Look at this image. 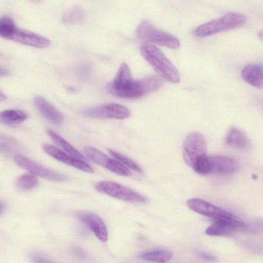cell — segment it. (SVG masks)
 <instances>
[{"instance_id": "6da1fadb", "label": "cell", "mask_w": 263, "mask_h": 263, "mask_svg": "<svg viewBox=\"0 0 263 263\" xmlns=\"http://www.w3.org/2000/svg\"><path fill=\"white\" fill-rule=\"evenodd\" d=\"M162 84V80L155 75L138 80L132 79L129 67L123 63L106 88L110 93L118 97L137 98L157 90Z\"/></svg>"}, {"instance_id": "7a4b0ae2", "label": "cell", "mask_w": 263, "mask_h": 263, "mask_svg": "<svg viewBox=\"0 0 263 263\" xmlns=\"http://www.w3.org/2000/svg\"><path fill=\"white\" fill-rule=\"evenodd\" d=\"M140 51L144 59L162 79L173 84L179 82L178 69L157 46L145 44L141 47Z\"/></svg>"}, {"instance_id": "3957f363", "label": "cell", "mask_w": 263, "mask_h": 263, "mask_svg": "<svg viewBox=\"0 0 263 263\" xmlns=\"http://www.w3.org/2000/svg\"><path fill=\"white\" fill-rule=\"evenodd\" d=\"M247 22V18L239 12H229L222 17L203 24L194 30L195 35L203 37L240 27Z\"/></svg>"}, {"instance_id": "277c9868", "label": "cell", "mask_w": 263, "mask_h": 263, "mask_svg": "<svg viewBox=\"0 0 263 263\" xmlns=\"http://www.w3.org/2000/svg\"><path fill=\"white\" fill-rule=\"evenodd\" d=\"M136 34L140 41L146 44L155 43L172 49H177L180 46L177 37L158 29L148 20H144L139 25Z\"/></svg>"}, {"instance_id": "5b68a950", "label": "cell", "mask_w": 263, "mask_h": 263, "mask_svg": "<svg viewBox=\"0 0 263 263\" xmlns=\"http://www.w3.org/2000/svg\"><path fill=\"white\" fill-rule=\"evenodd\" d=\"M186 204L192 211L211 218L214 221H226L240 228H243L246 226L245 222L235 215L203 199H190L187 200Z\"/></svg>"}, {"instance_id": "8992f818", "label": "cell", "mask_w": 263, "mask_h": 263, "mask_svg": "<svg viewBox=\"0 0 263 263\" xmlns=\"http://www.w3.org/2000/svg\"><path fill=\"white\" fill-rule=\"evenodd\" d=\"M95 188L98 192L120 200L134 203L146 202L144 196L119 183L109 181L97 182Z\"/></svg>"}, {"instance_id": "52a82bcc", "label": "cell", "mask_w": 263, "mask_h": 263, "mask_svg": "<svg viewBox=\"0 0 263 263\" xmlns=\"http://www.w3.org/2000/svg\"><path fill=\"white\" fill-rule=\"evenodd\" d=\"M182 153L185 162L192 167L196 160L206 155V144L203 136L197 132L189 134L183 144Z\"/></svg>"}, {"instance_id": "ba28073f", "label": "cell", "mask_w": 263, "mask_h": 263, "mask_svg": "<svg viewBox=\"0 0 263 263\" xmlns=\"http://www.w3.org/2000/svg\"><path fill=\"white\" fill-rule=\"evenodd\" d=\"M14 159L18 166L33 175L55 182H63L68 179L67 176L50 170L24 156L16 155Z\"/></svg>"}, {"instance_id": "9c48e42d", "label": "cell", "mask_w": 263, "mask_h": 263, "mask_svg": "<svg viewBox=\"0 0 263 263\" xmlns=\"http://www.w3.org/2000/svg\"><path fill=\"white\" fill-rule=\"evenodd\" d=\"M81 114L92 118L124 119L129 116V111L123 105L107 103L84 109Z\"/></svg>"}, {"instance_id": "30bf717a", "label": "cell", "mask_w": 263, "mask_h": 263, "mask_svg": "<svg viewBox=\"0 0 263 263\" xmlns=\"http://www.w3.org/2000/svg\"><path fill=\"white\" fill-rule=\"evenodd\" d=\"M238 168L237 162L232 158L220 155L206 156V175H227L234 173Z\"/></svg>"}, {"instance_id": "8fae6325", "label": "cell", "mask_w": 263, "mask_h": 263, "mask_svg": "<svg viewBox=\"0 0 263 263\" xmlns=\"http://www.w3.org/2000/svg\"><path fill=\"white\" fill-rule=\"evenodd\" d=\"M76 217L86 225L100 240L105 242L108 239V232L106 225L98 215L89 212H79Z\"/></svg>"}, {"instance_id": "7c38bea8", "label": "cell", "mask_w": 263, "mask_h": 263, "mask_svg": "<svg viewBox=\"0 0 263 263\" xmlns=\"http://www.w3.org/2000/svg\"><path fill=\"white\" fill-rule=\"evenodd\" d=\"M43 148L47 154L62 163L84 172L89 173L93 172V169L85 161L70 156L53 145L45 144Z\"/></svg>"}, {"instance_id": "4fadbf2b", "label": "cell", "mask_w": 263, "mask_h": 263, "mask_svg": "<svg viewBox=\"0 0 263 263\" xmlns=\"http://www.w3.org/2000/svg\"><path fill=\"white\" fill-rule=\"evenodd\" d=\"M11 40L17 43L38 48H44L50 44L47 37L33 32L17 27Z\"/></svg>"}, {"instance_id": "5bb4252c", "label": "cell", "mask_w": 263, "mask_h": 263, "mask_svg": "<svg viewBox=\"0 0 263 263\" xmlns=\"http://www.w3.org/2000/svg\"><path fill=\"white\" fill-rule=\"evenodd\" d=\"M34 102L41 115L52 124L60 125L63 123L64 117L62 114L46 99L36 96Z\"/></svg>"}, {"instance_id": "9a60e30c", "label": "cell", "mask_w": 263, "mask_h": 263, "mask_svg": "<svg viewBox=\"0 0 263 263\" xmlns=\"http://www.w3.org/2000/svg\"><path fill=\"white\" fill-rule=\"evenodd\" d=\"M242 79L252 86L262 88V66L258 64H249L245 66L241 72Z\"/></svg>"}, {"instance_id": "2e32d148", "label": "cell", "mask_w": 263, "mask_h": 263, "mask_svg": "<svg viewBox=\"0 0 263 263\" xmlns=\"http://www.w3.org/2000/svg\"><path fill=\"white\" fill-rule=\"evenodd\" d=\"M226 144L240 149H247L250 146V140L241 129L233 127L229 129L225 138Z\"/></svg>"}, {"instance_id": "e0dca14e", "label": "cell", "mask_w": 263, "mask_h": 263, "mask_svg": "<svg viewBox=\"0 0 263 263\" xmlns=\"http://www.w3.org/2000/svg\"><path fill=\"white\" fill-rule=\"evenodd\" d=\"M239 229H241L225 221H214L213 223L206 229L205 233L210 236H228Z\"/></svg>"}, {"instance_id": "ac0fdd59", "label": "cell", "mask_w": 263, "mask_h": 263, "mask_svg": "<svg viewBox=\"0 0 263 263\" xmlns=\"http://www.w3.org/2000/svg\"><path fill=\"white\" fill-rule=\"evenodd\" d=\"M28 115L20 109H8L0 112V122L7 125H16L28 118Z\"/></svg>"}, {"instance_id": "d6986e66", "label": "cell", "mask_w": 263, "mask_h": 263, "mask_svg": "<svg viewBox=\"0 0 263 263\" xmlns=\"http://www.w3.org/2000/svg\"><path fill=\"white\" fill-rule=\"evenodd\" d=\"M47 134L54 143L61 147L67 154L76 159L85 161L86 160L83 155L57 133L48 129Z\"/></svg>"}, {"instance_id": "ffe728a7", "label": "cell", "mask_w": 263, "mask_h": 263, "mask_svg": "<svg viewBox=\"0 0 263 263\" xmlns=\"http://www.w3.org/2000/svg\"><path fill=\"white\" fill-rule=\"evenodd\" d=\"M173 253L167 250H155L144 252L139 257L144 260L158 263L165 262L171 259Z\"/></svg>"}, {"instance_id": "44dd1931", "label": "cell", "mask_w": 263, "mask_h": 263, "mask_svg": "<svg viewBox=\"0 0 263 263\" xmlns=\"http://www.w3.org/2000/svg\"><path fill=\"white\" fill-rule=\"evenodd\" d=\"M85 16L83 9L80 6H74L67 10L62 16L63 22L68 25L79 24Z\"/></svg>"}, {"instance_id": "7402d4cb", "label": "cell", "mask_w": 263, "mask_h": 263, "mask_svg": "<svg viewBox=\"0 0 263 263\" xmlns=\"http://www.w3.org/2000/svg\"><path fill=\"white\" fill-rule=\"evenodd\" d=\"M17 26L9 16H5L0 18V36L11 40Z\"/></svg>"}, {"instance_id": "603a6c76", "label": "cell", "mask_w": 263, "mask_h": 263, "mask_svg": "<svg viewBox=\"0 0 263 263\" xmlns=\"http://www.w3.org/2000/svg\"><path fill=\"white\" fill-rule=\"evenodd\" d=\"M84 152L87 157L100 166L105 167L109 159L107 155L101 151L90 146L85 147Z\"/></svg>"}, {"instance_id": "cb8c5ba5", "label": "cell", "mask_w": 263, "mask_h": 263, "mask_svg": "<svg viewBox=\"0 0 263 263\" xmlns=\"http://www.w3.org/2000/svg\"><path fill=\"white\" fill-rule=\"evenodd\" d=\"M38 184V180L32 174H24L20 176L16 180L17 187L23 191L30 190L35 187Z\"/></svg>"}, {"instance_id": "d4e9b609", "label": "cell", "mask_w": 263, "mask_h": 263, "mask_svg": "<svg viewBox=\"0 0 263 263\" xmlns=\"http://www.w3.org/2000/svg\"><path fill=\"white\" fill-rule=\"evenodd\" d=\"M105 167L108 170L121 176H129L130 171L124 165L117 160L109 158Z\"/></svg>"}, {"instance_id": "484cf974", "label": "cell", "mask_w": 263, "mask_h": 263, "mask_svg": "<svg viewBox=\"0 0 263 263\" xmlns=\"http://www.w3.org/2000/svg\"><path fill=\"white\" fill-rule=\"evenodd\" d=\"M108 152L112 157L123 165L127 166L136 172H142L141 167L133 160L112 149H108Z\"/></svg>"}, {"instance_id": "4316f807", "label": "cell", "mask_w": 263, "mask_h": 263, "mask_svg": "<svg viewBox=\"0 0 263 263\" xmlns=\"http://www.w3.org/2000/svg\"><path fill=\"white\" fill-rule=\"evenodd\" d=\"M16 143L12 139L0 136V151L4 153L10 154L15 151Z\"/></svg>"}, {"instance_id": "83f0119b", "label": "cell", "mask_w": 263, "mask_h": 263, "mask_svg": "<svg viewBox=\"0 0 263 263\" xmlns=\"http://www.w3.org/2000/svg\"><path fill=\"white\" fill-rule=\"evenodd\" d=\"M197 255L200 258L208 261L214 262L217 260L215 256L203 251H198Z\"/></svg>"}, {"instance_id": "f1b7e54d", "label": "cell", "mask_w": 263, "mask_h": 263, "mask_svg": "<svg viewBox=\"0 0 263 263\" xmlns=\"http://www.w3.org/2000/svg\"><path fill=\"white\" fill-rule=\"evenodd\" d=\"M30 258L34 263H53L35 253L31 254Z\"/></svg>"}, {"instance_id": "f546056e", "label": "cell", "mask_w": 263, "mask_h": 263, "mask_svg": "<svg viewBox=\"0 0 263 263\" xmlns=\"http://www.w3.org/2000/svg\"><path fill=\"white\" fill-rule=\"evenodd\" d=\"M9 71L6 68L0 66V77L8 75Z\"/></svg>"}, {"instance_id": "4dcf8cb0", "label": "cell", "mask_w": 263, "mask_h": 263, "mask_svg": "<svg viewBox=\"0 0 263 263\" xmlns=\"http://www.w3.org/2000/svg\"><path fill=\"white\" fill-rule=\"evenodd\" d=\"M6 99L5 95L0 90V102L3 101Z\"/></svg>"}, {"instance_id": "1f68e13d", "label": "cell", "mask_w": 263, "mask_h": 263, "mask_svg": "<svg viewBox=\"0 0 263 263\" xmlns=\"http://www.w3.org/2000/svg\"><path fill=\"white\" fill-rule=\"evenodd\" d=\"M3 209H4L3 204L2 203L0 202V214L3 211Z\"/></svg>"}, {"instance_id": "d6a6232c", "label": "cell", "mask_w": 263, "mask_h": 263, "mask_svg": "<svg viewBox=\"0 0 263 263\" xmlns=\"http://www.w3.org/2000/svg\"><path fill=\"white\" fill-rule=\"evenodd\" d=\"M1 53H0V57H1Z\"/></svg>"}]
</instances>
